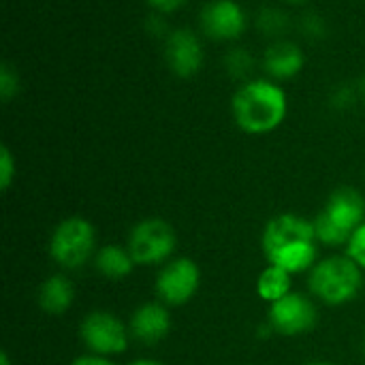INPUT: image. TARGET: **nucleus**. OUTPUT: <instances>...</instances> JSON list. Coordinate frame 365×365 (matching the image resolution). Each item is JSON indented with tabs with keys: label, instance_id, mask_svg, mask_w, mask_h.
I'll use <instances>...</instances> for the list:
<instances>
[{
	"label": "nucleus",
	"instance_id": "obj_8",
	"mask_svg": "<svg viewBox=\"0 0 365 365\" xmlns=\"http://www.w3.org/2000/svg\"><path fill=\"white\" fill-rule=\"evenodd\" d=\"M201 287V269L192 259L180 257L167 261L154 282L158 302L169 308H180L192 302Z\"/></svg>",
	"mask_w": 365,
	"mask_h": 365
},
{
	"label": "nucleus",
	"instance_id": "obj_10",
	"mask_svg": "<svg viewBox=\"0 0 365 365\" xmlns=\"http://www.w3.org/2000/svg\"><path fill=\"white\" fill-rule=\"evenodd\" d=\"M201 30L214 41H235L248 26L246 11L235 0H210L201 9Z\"/></svg>",
	"mask_w": 365,
	"mask_h": 365
},
{
	"label": "nucleus",
	"instance_id": "obj_21",
	"mask_svg": "<svg viewBox=\"0 0 365 365\" xmlns=\"http://www.w3.org/2000/svg\"><path fill=\"white\" fill-rule=\"evenodd\" d=\"M302 30L308 38H314V41H321L327 36V24L325 19L319 15V13H308L304 15L302 19Z\"/></svg>",
	"mask_w": 365,
	"mask_h": 365
},
{
	"label": "nucleus",
	"instance_id": "obj_12",
	"mask_svg": "<svg viewBox=\"0 0 365 365\" xmlns=\"http://www.w3.org/2000/svg\"><path fill=\"white\" fill-rule=\"evenodd\" d=\"M171 323L169 306L163 302H145L133 312L128 321L130 338L139 340L141 344H156L169 336Z\"/></svg>",
	"mask_w": 365,
	"mask_h": 365
},
{
	"label": "nucleus",
	"instance_id": "obj_18",
	"mask_svg": "<svg viewBox=\"0 0 365 365\" xmlns=\"http://www.w3.org/2000/svg\"><path fill=\"white\" fill-rule=\"evenodd\" d=\"M255 66V58L246 47H233L225 58V68L233 79H246Z\"/></svg>",
	"mask_w": 365,
	"mask_h": 365
},
{
	"label": "nucleus",
	"instance_id": "obj_20",
	"mask_svg": "<svg viewBox=\"0 0 365 365\" xmlns=\"http://www.w3.org/2000/svg\"><path fill=\"white\" fill-rule=\"evenodd\" d=\"M15 175H17V163H15L11 150L6 145H2L0 148V188L9 190Z\"/></svg>",
	"mask_w": 365,
	"mask_h": 365
},
{
	"label": "nucleus",
	"instance_id": "obj_31",
	"mask_svg": "<svg viewBox=\"0 0 365 365\" xmlns=\"http://www.w3.org/2000/svg\"><path fill=\"white\" fill-rule=\"evenodd\" d=\"M289 2H293V4H299V2H306V0H289Z\"/></svg>",
	"mask_w": 365,
	"mask_h": 365
},
{
	"label": "nucleus",
	"instance_id": "obj_27",
	"mask_svg": "<svg viewBox=\"0 0 365 365\" xmlns=\"http://www.w3.org/2000/svg\"><path fill=\"white\" fill-rule=\"evenodd\" d=\"M126 365H163L160 361H154V359H137V361H130Z\"/></svg>",
	"mask_w": 365,
	"mask_h": 365
},
{
	"label": "nucleus",
	"instance_id": "obj_22",
	"mask_svg": "<svg viewBox=\"0 0 365 365\" xmlns=\"http://www.w3.org/2000/svg\"><path fill=\"white\" fill-rule=\"evenodd\" d=\"M346 255L365 272V222L353 233L351 242L346 244Z\"/></svg>",
	"mask_w": 365,
	"mask_h": 365
},
{
	"label": "nucleus",
	"instance_id": "obj_30",
	"mask_svg": "<svg viewBox=\"0 0 365 365\" xmlns=\"http://www.w3.org/2000/svg\"><path fill=\"white\" fill-rule=\"evenodd\" d=\"M306 365H336V364H331V361H312V364H306Z\"/></svg>",
	"mask_w": 365,
	"mask_h": 365
},
{
	"label": "nucleus",
	"instance_id": "obj_16",
	"mask_svg": "<svg viewBox=\"0 0 365 365\" xmlns=\"http://www.w3.org/2000/svg\"><path fill=\"white\" fill-rule=\"evenodd\" d=\"M293 276L276 265H267L259 280H257V293L263 302L274 304L278 299H282L284 295H289L293 291Z\"/></svg>",
	"mask_w": 365,
	"mask_h": 365
},
{
	"label": "nucleus",
	"instance_id": "obj_23",
	"mask_svg": "<svg viewBox=\"0 0 365 365\" xmlns=\"http://www.w3.org/2000/svg\"><path fill=\"white\" fill-rule=\"evenodd\" d=\"M355 98H357V94H355V88H351V86H338L334 92H331V107H336V109H349V107H353L355 105Z\"/></svg>",
	"mask_w": 365,
	"mask_h": 365
},
{
	"label": "nucleus",
	"instance_id": "obj_14",
	"mask_svg": "<svg viewBox=\"0 0 365 365\" xmlns=\"http://www.w3.org/2000/svg\"><path fill=\"white\" fill-rule=\"evenodd\" d=\"M36 302H38L43 312H47L51 317H60V314H64L73 306V302H75V287L62 274L49 276L38 287Z\"/></svg>",
	"mask_w": 365,
	"mask_h": 365
},
{
	"label": "nucleus",
	"instance_id": "obj_5",
	"mask_svg": "<svg viewBox=\"0 0 365 365\" xmlns=\"http://www.w3.org/2000/svg\"><path fill=\"white\" fill-rule=\"evenodd\" d=\"M96 229L81 216L64 218L49 237V257L66 272L81 269L96 255Z\"/></svg>",
	"mask_w": 365,
	"mask_h": 365
},
{
	"label": "nucleus",
	"instance_id": "obj_6",
	"mask_svg": "<svg viewBox=\"0 0 365 365\" xmlns=\"http://www.w3.org/2000/svg\"><path fill=\"white\" fill-rule=\"evenodd\" d=\"M178 246L175 229L163 218H145L137 222L126 240V248L139 267L165 265Z\"/></svg>",
	"mask_w": 365,
	"mask_h": 365
},
{
	"label": "nucleus",
	"instance_id": "obj_1",
	"mask_svg": "<svg viewBox=\"0 0 365 365\" xmlns=\"http://www.w3.org/2000/svg\"><path fill=\"white\" fill-rule=\"evenodd\" d=\"M267 265H276L291 276L310 272L319 261V237L314 225L297 214L274 216L261 237Z\"/></svg>",
	"mask_w": 365,
	"mask_h": 365
},
{
	"label": "nucleus",
	"instance_id": "obj_13",
	"mask_svg": "<svg viewBox=\"0 0 365 365\" xmlns=\"http://www.w3.org/2000/svg\"><path fill=\"white\" fill-rule=\"evenodd\" d=\"M263 66L272 79H293L306 66V53L297 43L291 41H276L267 47L263 56Z\"/></svg>",
	"mask_w": 365,
	"mask_h": 365
},
{
	"label": "nucleus",
	"instance_id": "obj_2",
	"mask_svg": "<svg viewBox=\"0 0 365 365\" xmlns=\"http://www.w3.org/2000/svg\"><path fill=\"white\" fill-rule=\"evenodd\" d=\"M231 111L246 135H269L284 122L289 98L274 79H250L233 94Z\"/></svg>",
	"mask_w": 365,
	"mask_h": 365
},
{
	"label": "nucleus",
	"instance_id": "obj_11",
	"mask_svg": "<svg viewBox=\"0 0 365 365\" xmlns=\"http://www.w3.org/2000/svg\"><path fill=\"white\" fill-rule=\"evenodd\" d=\"M203 45L199 36L188 28H175L165 38V60L167 66L178 77H192L203 66Z\"/></svg>",
	"mask_w": 365,
	"mask_h": 365
},
{
	"label": "nucleus",
	"instance_id": "obj_24",
	"mask_svg": "<svg viewBox=\"0 0 365 365\" xmlns=\"http://www.w3.org/2000/svg\"><path fill=\"white\" fill-rule=\"evenodd\" d=\"M145 2L150 4V9H152L154 13L165 15V13H175V11H180L188 0H145Z\"/></svg>",
	"mask_w": 365,
	"mask_h": 365
},
{
	"label": "nucleus",
	"instance_id": "obj_19",
	"mask_svg": "<svg viewBox=\"0 0 365 365\" xmlns=\"http://www.w3.org/2000/svg\"><path fill=\"white\" fill-rule=\"evenodd\" d=\"M19 75H17V71L11 66V64H2V68H0V98L4 101V103H9L13 96H17L19 94Z\"/></svg>",
	"mask_w": 365,
	"mask_h": 365
},
{
	"label": "nucleus",
	"instance_id": "obj_9",
	"mask_svg": "<svg viewBox=\"0 0 365 365\" xmlns=\"http://www.w3.org/2000/svg\"><path fill=\"white\" fill-rule=\"evenodd\" d=\"M317 321H319V310L314 302L304 293L291 291L282 299L269 304L267 325L278 336L297 338L310 334L317 327Z\"/></svg>",
	"mask_w": 365,
	"mask_h": 365
},
{
	"label": "nucleus",
	"instance_id": "obj_26",
	"mask_svg": "<svg viewBox=\"0 0 365 365\" xmlns=\"http://www.w3.org/2000/svg\"><path fill=\"white\" fill-rule=\"evenodd\" d=\"M71 365H115L109 357H101V355H92V353H88V355H81V357H77L75 361Z\"/></svg>",
	"mask_w": 365,
	"mask_h": 365
},
{
	"label": "nucleus",
	"instance_id": "obj_3",
	"mask_svg": "<svg viewBox=\"0 0 365 365\" xmlns=\"http://www.w3.org/2000/svg\"><path fill=\"white\" fill-rule=\"evenodd\" d=\"M365 222L364 195L351 186H342L334 190L325 203V207L312 220L319 244L327 248L346 246L353 233Z\"/></svg>",
	"mask_w": 365,
	"mask_h": 365
},
{
	"label": "nucleus",
	"instance_id": "obj_4",
	"mask_svg": "<svg viewBox=\"0 0 365 365\" xmlns=\"http://www.w3.org/2000/svg\"><path fill=\"white\" fill-rule=\"evenodd\" d=\"M364 287V269L349 255H334L317 261L308 272L310 295L325 306H344L353 302Z\"/></svg>",
	"mask_w": 365,
	"mask_h": 365
},
{
	"label": "nucleus",
	"instance_id": "obj_28",
	"mask_svg": "<svg viewBox=\"0 0 365 365\" xmlns=\"http://www.w3.org/2000/svg\"><path fill=\"white\" fill-rule=\"evenodd\" d=\"M0 365H11V359H9V353L6 351L0 353Z\"/></svg>",
	"mask_w": 365,
	"mask_h": 365
},
{
	"label": "nucleus",
	"instance_id": "obj_15",
	"mask_svg": "<svg viewBox=\"0 0 365 365\" xmlns=\"http://www.w3.org/2000/svg\"><path fill=\"white\" fill-rule=\"evenodd\" d=\"M92 265L107 280H124L135 269V261H133L128 248L126 246H118V244L101 246L96 250L94 259H92Z\"/></svg>",
	"mask_w": 365,
	"mask_h": 365
},
{
	"label": "nucleus",
	"instance_id": "obj_25",
	"mask_svg": "<svg viewBox=\"0 0 365 365\" xmlns=\"http://www.w3.org/2000/svg\"><path fill=\"white\" fill-rule=\"evenodd\" d=\"M148 30L152 32V34H165V38H167V24H165V19H163V15L160 13H152L150 15V19H148Z\"/></svg>",
	"mask_w": 365,
	"mask_h": 365
},
{
	"label": "nucleus",
	"instance_id": "obj_17",
	"mask_svg": "<svg viewBox=\"0 0 365 365\" xmlns=\"http://www.w3.org/2000/svg\"><path fill=\"white\" fill-rule=\"evenodd\" d=\"M257 26L263 34L269 36H280L287 32V28L291 26V19L287 17L284 11L274 9V6H263L257 15Z\"/></svg>",
	"mask_w": 365,
	"mask_h": 365
},
{
	"label": "nucleus",
	"instance_id": "obj_32",
	"mask_svg": "<svg viewBox=\"0 0 365 365\" xmlns=\"http://www.w3.org/2000/svg\"><path fill=\"white\" fill-rule=\"evenodd\" d=\"M364 355H365V342H364Z\"/></svg>",
	"mask_w": 365,
	"mask_h": 365
},
{
	"label": "nucleus",
	"instance_id": "obj_7",
	"mask_svg": "<svg viewBox=\"0 0 365 365\" xmlns=\"http://www.w3.org/2000/svg\"><path fill=\"white\" fill-rule=\"evenodd\" d=\"M79 338L88 353L101 357H115L126 353L130 342V329L113 312L94 310L86 314L79 325Z\"/></svg>",
	"mask_w": 365,
	"mask_h": 365
},
{
	"label": "nucleus",
	"instance_id": "obj_29",
	"mask_svg": "<svg viewBox=\"0 0 365 365\" xmlns=\"http://www.w3.org/2000/svg\"><path fill=\"white\" fill-rule=\"evenodd\" d=\"M359 90H361V96H364V101H365V77L361 79V83H359Z\"/></svg>",
	"mask_w": 365,
	"mask_h": 365
}]
</instances>
